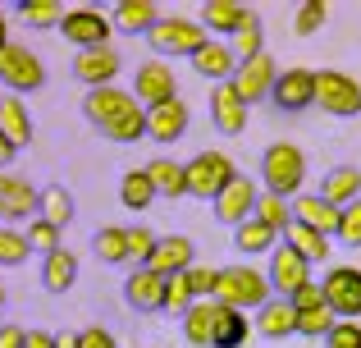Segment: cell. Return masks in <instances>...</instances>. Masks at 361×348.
Returning a JSON list of instances; mask_svg holds the SVG:
<instances>
[{
    "label": "cell",
    "mask_w": 361,
    "mask_h": 348,
    "mask_svg": "<svg viewBox=\"0 0 361 348\" xmlns=\"http://www.w3.org/2000/svg\"><path fill=\"white\" fill-rule=\"evenodd\" d=\"M60 348H78V330H64L60 335Z\"/></svg>",
    "instance_id": "cell-55"
},
{
    "label": "cell",
    "mask_w": 361,
    "mask_h": 348,
    "mask_svg": "<svg viewBox=\"0 0 361 348\" xmlns=\"http://www.w3.org/2000/svg\"><path fill=\"white\" fill-rule=\"evenodd\" d=\"M37 215L42 220H51L55 229H64V224L73 220V193L64 184H46L42 188V206H37Z\"/></svg>",
    "instance_id": "cell-34"
},
{
    "label": "cell",
    "mask_w": 361,
    "mask_h": 348,
    "mask_svg": "<svg viewBox=\"0 0 361 348\" xmlns=\"http://www.w3.org/2000/svg\"><path fill=\"white\" fill-rule=\"evenodd\" d=\"M274 239H279V234H274L270 224H261L256 215H252V220H243L238 229H233V248L247 252V257H256V252H274V248H279Z\"/></svg>",
    "instance_id": "cell-35"
},
{
    "label": "cell",
    "mask_w": 361,
    "mask_h": 348,
    "mask_svg": "<svg viewBox=\"0 0 361 348\" xmlns=\"http://www.w3.org/2000/svg\"><path fill=\"white\" fill-rule=\"evenodd\" d=\"M274 298L270 275L252 266H220V284H215V303L233 307V312H261Z\"/></svg>",
    "instance_id": "cell-1"
},
{
    "label": "cell",
    "mask_w": 361,
    "mask_h": 348,
    "mask_svg": "<svg viewBox=\"0 0 361 348\" xmlns=\"http://www.w3.org/2000/svg\"><path fill=\"white\" fill-rule=\"evenodd\" d=\"M220 316H224V303H215V298L197 303L192 312L183 316V340L192 344V348H215V330H220Z\"/></svg>",
    "instance_id": "cell-23"
},
{
    "label": "cell",
    "mask_w": 361,
    "mask_h": 348,
    "mask_svg": "<svg viewBox=\"0 0 361 348\" xmlns=\"http://www.w3.org/2000/svg\"><path fill=\"white\" fill-rule=\"evenodd\" d=\"M0 101H5V92H0Z\"/></svg>",
    "instance_id": "cell-57"
},
{
    "label": "cell",
    "mask_w": 361,
    "mask_h": 348,
    "mask_svg": "<svg viewBox=\"0 0 361 348\" xmlns=\"http://www.w3.org/2000/svg\"><path fill=\"white\" fill-rule=\"evenodd\" d=\"M197 303H202V298H197V289H192V280H188V270H183V275H169V289H165V312L188 316Z\"/></svg>",
    "instance_id": "cell-39"
},
{
    "label": "cell",
    "mask_w": 361,
    "mask_h": 348,
    "mask_svg": "<svg viewBox=\"0 0 361 348\" xmlns=\"http://www.w3.org/2000/svg\"><path fill=\"white\" fill-rule=\"evenodd\" d=\"M14 9L27 18V28H60V23H64V14H69L60 0H18Z\"/></svg>",
    "instance_id": "cell-38"
},
{
    "label": "cell",
    "mask_w": 361,
    "mask_h": 348,
    "mask_svg": "<svg viewBox=\"0 0 361 348\" xmlns=\"http://www.w3.org/2000/svg\"><path fill=\"white\" fill-rule=\"evenodd\" d=\"M0 133H5L14 147L32 143L37 124H32V115H27V101L23 97H5V101H0Z\"/></svg>",
    "instance_id": "cell-29"
},
{
    "label": "cell",
    "mask_w": 361,
    "mask_h": 348,
    "mask_svg": "<svg viewBox=\"0 0 361 348\" xmlns=\"http://www.w3.org/2000/svg\"><path fill=\"white\" fill-rule=\"evenodd\" d=\"M188 106L183 101H165V106L147 110V143H178L188 133Z\"/></svg>",
    "instance_id": "cell-22"
},
{
    "label": "cell",
    "mask_w": 361,
    "mask_h": 348,
    "mask_svg": "<svg viewBox=\"0 0 361 348\" xmlns=\"http://www.w3.org/2000/svg\"><path fill=\"white\" fill-rule=\"evenodd\" d=\"M60 32H64V42L78 46V51H97V46H110L115 23H110V14H101V9L78 5V9H69V14H64Z\"/></svg>",
    "instance_id": "cell-8"
},
{
    "label": "cell",
    "mask_w": 361,
    "mask_h": 348,
    "mask_svg": "<svg viewBox=\"0 0 361 348\" xmlns=\"http://www.w3.org/2000/svg\"><path fill=\"white\" fill-rule=\"evenodd\" d=\"M92 248L106 266H128V224H106L92 234Z\"/></svg>",
    "instance_id": "cell-32"
},
{
    "label": "cell",
    "mask_w": 361,
    "mask_h": 348,
    "mask_svg": "<svg viewBox=\"0 0 361 348\" xmlns=\"http://www.w3.org/2000/svg\"><path fill=\"white\" fill-rule=\"evenodd\" d=\"M270 106L283 110V115H302V110H311V106H316V69H302V64L279 69L274 92H270Z\"/></svg>",
    "instance_id": "cell-7"
},
{
    "label": "cell",
    "mask_w": 361,
    "mask_h": 348,
    "mask_svg": "<svg viewBox=\"0 0 361 348\" xmlns=\"http://www.w3.org/2000/svg\"><path fill=\"white\" fill-rule=\"evenodd\" d=\"M325 303L338 321H357L361 316V270L357 266H329L325 270Z\"/></svg>",
    "instance_id": "cell-9"
},
{
    "label": "cell",
    "mask_w": 361,
    "mask_h": 348,
    "mask_svg": "<svg viewBox=\"0 0 361 348\" xmlns=\"http://www.w3.org/2000/svg\"><path fill=\"white\" fill-rule=\"evenodd\" d=\"M256 335L261 340H288V335H298V307L288 303V298H270V303L256 312Z\"/></svg>",
    "instance_id": "cell-24"
},
{
    "label": "cell",
    "mask_w": 361,
    "mask_h": 348,
    "mask_svg": "<svg viewBox=\"0 0 361 348\" xmlns=\"http://www.w3.org/2000/svg\"><path fill=\"white\" fill-rule=\"evenodd\" d=\"M256 202H261V188H256L247 174H238L211 206H215V220H220V224H233V229H238L243 220L256 215Z\"/></svg>",
    "instance_id": "cell-14"
},
{
    "label": "cell",
    "mask_w": 361,
    "mask_h": 348,
    "mask_svg": "<svg viewBox=\"0 0 361 348\" xmlns=\"http://www.w3.org/2000/svg\"><path fill=\"white\" fill-rule=\"evenodd\" d=\"M37 206H42V188H32L18 174H0V220L5 224H18V220L32 224Z\"/></svg>",
    "instance_id": "cell-13"
},
{
    "label": "cell",
    "mask_w": 361,
    "mask_h": 348,
    "mask_svg": "<svg viewBox=\"0 0 361 348\" xmlns=\"http://www.w3.org/2000/svg\"><path fill=\"white\" fill-rule=\"evenodd\" d=\"M334 325H338V316L329 312V303L325 307H311V312H298V335H307V340H325Z\"/></svg>",
    "instance_id": "cell-42"
},
{
    "label": "cell",
    "mask_w": 361,
    "mask_h": 348,
    "mask_svg": "<svg viewBox=\"0 0 361 348\" xmlns=\"http://www.w3.org/2000/svg\"><path fill=\"white\" fill-rule=\"evenodd\" d=\"M256 220L270 224L274 234H288V229H293V202H288V197H279V193H265V188H261V202H256Z\"/></svg>",
    "instance_id": "cell-37"
},
{
    "label": "cell",
    "mask_w": 361,
    "mask_h": 348,
    "mask_svg": "<svg viewBox=\"0 0 361 348\" xmlns=\"http://www.w3.org/2000/svg\"><path fill=\"white\" fill-rule=\"evenodd\" d=\"M283 243H288L293 252H302L311 266H316V261H329V252H334L325 234H320V229H307V224H298V220H293V229L283 234Z\"/></svg>",
    "instance_id": "cell-33"
},
{
    "label": "cell",
    "mask_w": 361,
    "mask_h": 348,
    "mask_svg": "<svg viewBox=\"0 0 361 348\" xmlns=\"http://www.w3.org/2000/svg\"><path fill=\"white\" fill-rule=\"evenodd\" d=\"M0 348H27V330L14 325V321H5L0 325Z\"/></svg>",
    "instance_id": "cell-51"
},
{
    "label": "cell",
    "mask_w": 361,
    "mask_h": 348,
    "mask_svg": "<svg viewBox=\"0 0 361 348\" xmlns=\"http://www.w3.org/2000/svg\"><path fill=\"white\" fill-rule=\"evenodd\" d=\"M247 18H252V9L238 5V0H206V5H202V28H206V32L233 37Z\"/></svg>",
    "instance_id": "cell-28"
},
{
    "label": "cell",
    "mask_w": 361,
    "mask_h": 348,
    "mask_svg": "<svg viewBox=\"0 0 361 348\" xmlns=\"http://www.w3.org/2000/svg\"><path fill=\"white\" fill-rule=\"evenodd\" d=\"M133 97L142 101V110H156V106H165V101H178L174 69L160 64V60H142L137 78H133Z\"/></svg>",
    "instance_id": "cell-11"
},
{
    "label": "cell",
    "mask_w": 361,
    "mask_h": 348,
    "mask_svg": "<svg viewBox=\"0 0 361 348\" xmlns=\"http://www.w3.org/2000/svg\"><path fill=\"white\" fill-rule=\"evenodd\" d=\"M147 174H151V184H156L160 197H169V202L188 197V165L169 161V156H156V161H147Z\"/></svg>",
    "instance_id": "cell-30"
},
{
    "label": "cell",
    "mask_w": 361,
    "mask_h": 348,
    "mask_svg": "<svg viewBox=\"0 0 361 348\" xmlns=\"http://www.w3.org/2000/svg\"><path fill=\"white\" fill-rule=\"evenodd\" d=\"M247 115H252V106L238 97V88H233V83H220V88L211 92V124L220 128L224 138L247 133Z\"/></svg>",
    "instance_id": "cell-17"
},
{
    "label": "cell",
    "mask_w": 361,
    "mask_h": 348,
    "mask_svg": "<svg viewBox=\"0 0 361 348\" xmlns=\"http://www.w3.org/2000/svg\"><path fill=\"white\" fill-rule=\"evenodd\" d=\"M316 106L334 119H357L361 115V83L343 69H320L316 73Z\"/></svg>",
    "instance_id": "cell-6"
},
{
    "label": "cell",
    "mask_w": 361,
    "mask_h": 348,
    "mask_svg": "<svg viewBox=\"0 0 361 348\" xmlns=\"http://www.w3.org/2000/svg\"><path fill=\"white\" fill-rule=\"evenodd\" d=\"M229 46H233V55H238V64L261 60L265 55V28H261V14H256V9H252V18H247L238 32L229 37Z\"/></svg>",
    "instance_id": "cell-36"
},
{
    "label": "cell",
    "mask_w": 361,
    "mask_h": 348,
    "mask_svg": "<svg viewBox=\"0 0 361 348\" xmlns=\"http://www.w3.org/2000/svg\"><path fill=\"white\" fill-rule=\"evenodd\" d=\"M188 280H192L197 298L206 303V298H215V284H220V270H215V266H192V270H188Z\"/></svg>",
    "instance_id": "cell-48"
},
{
    "label": "cell",
    "mask_w": 361,
    "mask_h": 348,
    "mask_svg": "<svg viewBox=\"0 0 361 348\" xmlns=\"http://www.w3.org/2000/svg\"><path fill=\"white\" fill-rule=\"evenodd\" d=\"M147 42H151V51H156V55H188V60H192V55L211 42V32L202 28V18L169 14V18H160V23L147 32Z\"/></svg>",
    "instance_id": "cell-5"
},
{
    "label": "cell",
    "mask_w": 361,
    "mask_h": 348,
    "mask_svg": "<svg viewBox=\"0 0 361 348\" xmlns=\"http://www.w3.org/2000/svg\"><path fill=\"white\" fill-rule=\"evenodd\" d=\"M73 284H78V257H73L69 248L42 257V289L46 294H69Z\"/></svg>",
    "instance_id": "cell-27"
},
{
    "label": "cell",
    "mask_w": 361,
    "mask_h": 348,
    "mask_svg": "<svg viewBox=\"0 0 361 348\" xmlns=\"http://www.w3.org/2000/svg\"><path fill=\"white\" fill-rule=\"evenodd\" d=\"M293 307H298V312H311V307H325V284H316V280H311V284H302L298 294L288 298Z\"/></svg>",
    "instance_id": "cell-49"
},
{
    "label": "cell",
    "mask_w": 361,
    "mask_h": 348,
    "mask_svg": "<svg viewBox=\"0 0 361 348\" xmlns=\"http://www.w3.org/2000/svg\"><path fill=\"white\" fill-rule=\"evenodd\" d=\"M156 197L160 193H156V184H151L147 165H142V170H123V179H119V202L128 206V211H147Z\"/></svg>",
    "instance_id": "cell-31"
},
{
    "label": "cell",
    "mask_w": 361,
    "mask_h": 348,
    "mask_svg": "<svg viewBox=\"0 0 361 348\" xmlns=\"http://www.w3.org/2000/svg\"><path fill=\"white\" fill-rule=\"evenodd\" d=\"M302 179H307V156L293 143H270L261 152V188L279 197H302Z\"/></svg>",
    "instance_id": "cell-2"
},
{
    "label": "cell",
    "mask_w": 361,
    "mask_h": 348,
    "mask_svg": "<svg viewBox=\"0 0 361 348\" xmlns=\"http://www.w3.org/2000/svg\"><path fill=\"white\" fill-rule=\"evenodd\" d=\"M325 18H329V9L320 5V0H302L298 14H293V32L298 37H316L320 28H325Z\"/></svg>",
    "instance_id": "cell-44"
},
{
    "label": "cell",
    "mask_w": 361,
    "mask_h": 348,
    "mask_svg": "<svg viewBox=\"0 0 361 348\" xmlns=\"http://www.w3.org/2000/svg\"><path fill=\"white\" fill-rule=\"evenodd\" d=\"M27 243H32V252L51 257V252H60V229H55L51 220H42V215H37V220L27 224Z\"/></svg>",
    "instance_id": "cell-45"
},
{
    "label": "cell",
    "mask_w": 361,
    "mask_h": 348,
    "mask_svg": "<svg viewBox=\"0 0 361 348\" xmlns=\"http://www.w3.org/2000/svg\"><path fill=\"white\" fill-rule=\"evenodd\" d=\"M270 289H274V298H293L302 284H311V261L302 257V252H293L288 243H279V248L270 252Z\"/></svg>",
    "instance_id": "cell-12"
},
{
    "label": "cell",
    "mask_w": 361,
    "mask_h": 348,
    "mask_svg": "<svg viewBox=\"0 0 361 348\" xmlns=\"http://www.w3.org/2000/svg\"><path fill=\"white\" fill-rule=\"evenodd\" d=\"M156 234L147 229V224H128V266H151V257H156Z\"/></svg>",
    "instance_id": "cell-41"
},
{
    "label": "cell",
    "mask_w": 361,
    "mask_h": 348,
    "mask_svg": "<svg viewBox=\"0 0 361 348\" xmlns=\"http://www.w3.org/2000/svg\"><path fill=\"white\" fill-rule=\"evenodd\" d=\"M233 179H238V165H233L224 152H197L192 161H188V197L215 202Z\"/></svg>",
    "instance_id": "cell-3"
},
{
    "label": "cell",
    "mask_w": 361,
    "mask_h": 348,
    "mask_svg": "<svg viewBox=\"0 0 361 348\" xmlns=\"http://www.w3.org/2000/svg\"><path fill=\"white\" fill-rule=\"evenodd\" d=\"M27 252H32L27 234H18V229H9V224H0V266H23Z\"/></svg>",
    "instance_id": "cell-43"
},
{
    "label": "cell",
    "mask_w": 361,
    "mask_h": 348,
    "mask_svg": "<svg viewBox=\"0 0 361 348\" xmlns=\"http://www.w3.org/2000/svg\"><path fill=\"white\" fill-rule=\"evenodd\" d=\"M133 106H137V97H133V92H123V88H97V92H87V97H82V115H87V124L101 128V133H106L115 119L128 115Z\"/></svg>",
    "instance_id": "cell-16"
},
{
    "label": "cell",
    "mask_w": 361,
    "mask_h": 348,
    "mask_svg": "<svg viewBox=\"0 0 361 348\" xmlns=\"http://www.w3.org/2000/svg\"><path fill=\"white\" fill-rule=\"evenodd\" d=\"M197 266V243L188 239V234H169V239L156 243V257H151V270L156 275H183V270Z\"/></svg>",
    "instance_id": "cell-19"
},
{
    "label": "cell",
    "mask_w": 361,
    "mask_h": 348,
    "mask_svg": "<svg viewBox=\"0 0 361 348\" xmlns=\"http://www.w3.org/2000/svg\"><path fill=\"white\" fill-rule=\"evenodd\" d=\"M78 348H119V344L106 325H87V330H78Z\"/></svg>",
    "instance_id": "cell-50"
},
{
    "label": "cell",
    "mask_w": 361,
    "mask_h": 348,
    "mask_svg": "<svg viewBox=\"0 0 361 348\" xmlns=\"http://www.w3.org/2000/svg\"><path fill=\"white\" fill-rule=\"evenodd\" d=\"M325 348H361V321H338L325 335Z\"/></svg>",
    "instance_id": "cell-47"
},
{
    "label": "cell",
    "mask_w": 361,
    "mask_h": 348,
    "mask_svg": "<svg viewBox=\"0 0 361 348\" xmlns=\"http://www.w3.org/2000/svg\"><path fill=\"white\" fill-rule=\"evenodd\" d=\"M9 46V18H5V5H0V51Z\"/></svg>",
    "instance_id": "cell-54"
},
{
    "label": "cell",
    "mask_w": 361,
    "mask_h": 348,
    "mask_svg": "<svg viewBox=\"0 0 361 348\" xmlns=\"http://www.w3.org/2000/svg\"><path fill=\"white\" fill-rule=\"evenodd\" d=\"M160 18H165V14H160L151 0H119V5L110 9V23H115L119 32H133V37H137V32L147 37L151 28L160 23Z\"/></svg>",
    "instance_id": "cell-25"
},
{
    "label": "cell",
    "mask_w": 361,
    "mask_h": 348,
    "mask_svg": "<svg viewBox=\"0 0 361 348\" xmlns=\"http://www.w3.org/2000/svg\"><path fill=\"white\" fill-rule=\"evenodd\" d=\"M119 69H123V55L115 51V46L78 51V55H73V64H69V73H73V78H78L87 92H97V88H115Z\"/></svg>",
    "instance_id": "cell-10"
},
{
    "label": "cell",
    "mask_w": 361,
    "mask_h": 348,
    "mask_svg": "<svg viewBox=\"0 0 361 348\" xmlns=\"http://www.w3.org/2000/svg\"><path fill=\"white\" fill-rule=\"evenodd\" d=\"M247 312H233V307H224L220 316V330H215V348H243L247 344Z\"/></svg>",
    "instance_id": "cell-40"
},
{
    "label": "cell",
    "mask_w": 361,
    "mask_h": 348,
    "mask_svg": "<svg viewBox=\"0 0 361 348\" xmlns=\"http://www.w3.org/2000/svg\"><path fill=\"white\" fill-rule=\"evenodd\" d=\"M165 289H169L165 275H156L151 266H137L123 280V303L133 312H165Z\"/></svg>",
    "instance_id": "cell-15"
},
{
    "label": "cell",
    "mask_w": 361,
    "mask_h": 348,
    "mask_svg": "<svg viewBox=\"0 0 361 348\" xmlns=\"http://www.w3.org/2000/svg\"><path fill=\"white\" fill-rule=\"evenodd\" d=\"M0 88H9V97H27V92H42L46 88V64L37 51L9 42L0 51Z\"/></svg>",
    "instance_id": "cell-4"
},
{
    "label": "cell",
    "mask_w": 361,
    "mask_h": 348,
    "mask_svg": "<svg viewBox=\"0 0 361 348\" xmlns=\"http://www.w3.org/2000/svg\"><path fill=\"white\" fill-rule=\"evenodd\" d=\"M338 206L334 202H325L320 193H302V197H293V220L298 224H307V229H320L325 239H334L338 234Z\"/></svg>",
    "instance_id": "cell-21"
},
{
    "label": "cell",
    "mask_w": 361,
    "mask_h": 348,
    "mask_svg": "<svg viewBox=\"0 0 361 348\" xmlns=\"http://www.w3.org/2000/svg\"><path fill=\"white\" fill-rule=\"evenodd\" d=\"M343 248H361V202L343 206V215H338V234H334Z\"/></svg>",
    "instance_id": "cell-46"
},
{
    "label": "cell",
    "mask_w": 361,
    "mask_h": 348,
    "mask_svg": "<svg viewBox=\"0 0 361 348\" xmlns=\"http://www.w3.org/2000/svg\"><path fill=\"white\" fill-rule=\"evenodd\" d=\"M274 78H279L274 60H270V55H261V60H247L243 69L233 73V88H238V97L247 101V106H256V101H270Z\"/></svg>",
    "instance_id": "cell-18"
},
{
    "label": "cell",
    "mask_w": 361,
    "mask_h": 348,
    "mask_svg": "<svg viewBox=\"0 0 361 348\" xmlns=\"http://www.w3.org/2000/svg\"><path fill=\"white\" fill-rule=\"evenodd\" d=\"M192 69L202 73V78H211L215 88H220V83H233V73H238L243 64H238V55H233V46H229V42H215V37H211V42H206L202 51L192 55Z\"/></svg>",
    "instance_id": "cell-20"
},
{
    "label": "cell",
    "mask_w": 361,
    "mask_h": 348,
    "mask_svg": "<svg viewBox=\"0 0 361 348\" xmlns=\"http://www.w3.org/2000/svg\"><path fill=\"white\" fill-rule=\"evenodd\" d=\"M14 156H18V147H14V143H9V138H5V133H0V170H5V165H9V161H14Z\"/></svg>",
    "instance_id": "cell-53"
},
{
    "label": "cell",
    "mask_w": 361,
    "mask_h": 348,
    "mask_svg": "<svg viewBox=\"0 0 361 348\" xmlns=\"http://www.w3.org/2000/svg\"><path fill=\"white\" fill-rule=\"evenodd\" d=\"M27 348H60V335H51V330H27Z\"/></svg>",
    "instance_id": "cell-52"
},
{
    "label": "cell",
    "mask_w": 361,
    "mask_h": 348,
    "mask_svg": "<svg viewBox=\"0 0 361 348\" xmlns=\"http://www.w3.org/2000/svg\"><path fill=\"white\" fill-rule=\"evenodd\" d=\"M320 197L334 202L338 211L353 206V202H361V170H357V165H334V170L320 179Z\"/></svg>",
    "instance_id": "cell-26"
},
{
    "label": "cell",
    "mask_w": 361,
    "mask_h": 348,
    "mask_svg": "<svg viewBox=\"0 0 361 348\" xmlns=\"http://www.w3.org/2000/svg\"><path fill=\"white\" fill-rule=\"evenodd\" d=\"M0 312H5V289H0Z\"/></svg>",
    "instance_id": "cell-56"
}]
</instances>
